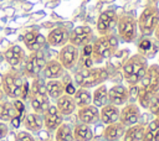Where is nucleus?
Returning a JSON list of instances; mask_svg holds the SVG:
<instances>
[{
  "instance_id": "32",
  "label": "nucleus",
  "mask_w": 159,
  "mask_h": 141,
  "mask_svg": "<svg viewBox=\"0 0 159 141\" xmlns=\"http://www.w3.org/2000/svg\"><path fill=\"white\" fill-rule=\"evenodd\" d=\"M55 141H73L72 127L68 124L62 122L55 132Z\"/></svg>"
},
{
  "instance_id": "23",
  "label": "nucleus",
  "mask_w": 159,
  "mask_h": 141,
  "mask_svg": "<svg viewBox=\"0 0 159 141\" xmlns=\"http://www.w3.org/2000/svg\"><path fill=\"white\" fill-rule=\"evenodd\" d=\"M22 124L27 131L39 132L43 127V120L41 114L37 113H27L22 118Z\"/></svg>"
},
{
  "instance_id": "40",
  "label": "nucleus",
  "mask_w": 159,
  "mask_h": 141,
  "mask_svg": "<svg viewBox=\"0 0 159 141\" xmlns=\"http://www.w3.org/2000/svg\"><path fill=\"white\" fill-rule=\"evenodd\" d=\"M153 35H154V38H155V41L159 43V24L157 25V27H155V30H154Z\"/></svg>"
},
{
  "instance_id": "41",
  "label": "nucleus",
  "mask_w": 159,
  "mask_h": 141,
  "mask_svg": "<svg viewBox=\"0 0 159 141\" xmlns=\"http://www.w3.org/2000/svg\"><path fill=\"white\" fill-rule=\"evenodd\" d=\"M2 98H4V92H2V89L0 88V101L2 100Z\"/></svg>"
},
{
  "instance_id": "6",
  "label": "nucleus",
  "mask_w": 159,
  "mask_h": 141,
  "mask_svg": "<svg viewBox=\"0 0 159 141\" xmlns=\"http://www.w3.org/2000/svg\"><path fill=\"white\" fill-rule=\"evenodd\" d=\"M158 24H159V7L157 6V4H148L140 12L139 17L137 19V26L139 28V32L143 36H150L153 35Z\"/></svg>"
},
{
  "instance_id": "14",
  "label": "nucleus",
  "mask_w": 159,
  "mask_h": 141,
  "mask_svg": "<svg viewBox=\"0 0 159 141\" xmlns=\"http://www.w3.org/2000/svg\"><path fill=\"white\" fill-rule=\"evenodd\" d=\"M68 38H70V30L65 26H58L48 32L46 37V43L50 45L51 47H62L66 43H68Z\"/></svg>"
},
{
  "instance_id": "9",
  "label": "nucleus",
  "mask_w": 159,
  "mask_h": 141,
  "mask_svg": "<svg viewBox=\"0 0 159 141\" xmlns=\"http://www.w3.org/2000/svg\"><path fill=\"white\" fill-rule=\"evenodd\" d=\"M46 62L47 61H46V57H45V53L42 52V49L31 52L25 61V66H24L25 77L32 78V79L37 78V75L42 72Z\"/></svg>"
},
{
  "instance_id": "26",
  "label": "nucleus",
  "mask_w": 159,
  "mask_h": 141,
  "mask_svg": "<svg viewBox=\"0 0 159 141\" xmlns=\"http://www.w3.org/2000/svg\"><path fill=\"white\" fill-rule=\"evenodd\" d=\"M108 103V88L104 83H102L96 87L92 94V104L97 108H102Z\"/></svg>"
},
{
  "instance_id": "35",
  "label": "nucleus",
  "mask_w": 159,
  "mask_h": 141,
  "mask_svg": "<svg viewBox=\"0 0 159 141\" xmlns=\"http://www.w3.org/2000/svg\"><path fill=\"white\" fill-rule=\"evenodd\" d=\"M15 141H35V137L29 131H19L15 136Z\"/></svg>"
},
{
  "instance_id": "15",
  "label": "nucleus",
  "mask_w": 159,
  "mask_h": 141,
  "mask_svg": "<svg viewBox=\"0 0 159 141\" xmlns=\"http://www.w3.org/2000/svg\"><path fill=\"white\" fill-rule=\"evenodd\" d=\"M129 98H130L129 89L125 85L116 84V85L111 87L108 90V101L113 105L122 106L128 103Z\"/></svg>"
},
{
  "instance_id": "44",
  "label": "nucleus",
  "mask_w": 159,
  "mask_h": 141,
  "mask_svg": "<svg viewBox=\"0 0 159 141\" xmlns=\"http://www.w3.org/2000/svg\"><path fill=\"white\" fill-rule=\"evenodd\" d=\"M52 1H57V0H52Z\"/></svg>"
},
{
  "instance_id": "2",
  "label": "nucleus",
  "mask_w": 159,
  "mask_h": 141,
  "mask_svg": "<svg viewBox=\"0 0 159 141\" xmlns=\"http://www.w3.org/2000/svg\"><path fill=\"white\" fill-rule=\"evenodd\" d=\"M119 46V38L116 33H108V35H101L99 37L93 40L92 43V59L94 63H102L109 58H112Z\"/></svg>"
},
{
  "instance_id": "19",
  "label": "nucleus",
  "mask_w": 159,
  "mask_h": 141,
  "mask_svg": "<svg viewBox=\"0 0 159 141\" xmlns=\"http://www.w3.org/2000/svg\"><path fill=\"white\" fill-rule=\"evenodd\" d=\"M77 118L80 119L81 122L87 124V125H92L99 120V108L94 106L93 104L78 108Z\"/></svg>"
},
{
  "instance_id": "4",
  "label": "nucleus",
  "mask_w": 159,
  "mask_h": 141,
  "mask_svg": "<svg viewBox=\"0 0 159 141\" xmlns=\"http://www.w3.org/2000/svg\"><path fill=\"white\" fill-rule=\"evenodd\" d=\"M109 77V73L103 67H89L81 68L75 74V82L80 88L91 89L104 83Z\"/></svg>"
},
{
  "instance_id": "12",
  "label": "nucleus",
  "mask_w": 159,
  "mask_h": 141,
  "mask_svg": "<svg viewBox=\"0 0 159 141\" xmlns=\"http://www.w3.org/2000/svg\"><path fill=\"white\" fill-rule=\"evenodd\" d=\"M117 21H118V14L114 10H104L99 14L98 19H97V24H96V28L97 32L101 35H108L112 33L117 26Z\"/></svg>"
},
{
  "instance_id": "34",
  "label": "nucleus",
  "mask_w": 159,
  "mask_h": 141,
  "mask_svg": "<svg viewBox=\"0 0 159 141\" xmlns=\"http://www.w3.org/2000/svg\"><path fill=\"white\" fill-rule=\"evenodd\" d=\"M147 130H149L153 136H154V141H159V118L155 116V119H153L147 126H145Z\"/></svg>"
},
{
  "instance_id": "36",
  "label": "nucleus",
  "mask_w": 159,
  "mask_h": 141,
  "mask_svg": "<svg viewBox=\"0 0 159 141\" xmlns=\"http://www.w3.org/2000/svg\"><path fill=\"white\" fill-rule=\"evenodd\" d=\"M9 134V127L4 121H0V140L5 139L6 135Z\"/></svg>"
},
{
  "instance_id": "39",
  "label": "nucleus",
  "mask_w": 159,
  "mask_h": 141,
  "mask_svg": "<svg viewBox=\"0 0 159 141\" xmlns=\"http://www.w3.org/2000/svg\"><path fill=\"white\" fill-rule=\"evenodd\" d=\"M10 121H11V124H12L14 127H19V125H20V116H15V118L11 119Z\"/></svg>"
},
{
  "instance_id": "27",
  "label": "nucleus",
  "mask_w": 159,
  "mask_h": 141,
  "mask_svg": "<svg viewBox=\"0 0 159 141\" xmlns=\"http://www.w3.org/2000/svg\"><path fill=\"white\" fill-rule=\"evenodd\" d=\"M45 87H46L48 98L57 99L62 94H65V84L60 79H48V82H46Z\"/></svg>"
},
{
  "instance_id": "1",
  "label": "nucleus",
  "mask_w": 159,
  "mask_h": 141,
  "mask_svg": "<svg viewBox=\"0 0 159 141\" xmlns=\"http://www.w3.org/2000/svg\"><path fill=\"white\" fill-rule=\"evenodd\" d=\"M159 92V64L154 63L148 66V69L139 84L137 85V101L138 105L147 109L154 94Z\"/></svg>"
},
{
  "instance_id": "18",
  "label": "nucleus",
  "mask_w": 159,
  "mask_h": 141,
  "mask_svg": "<svg viewBox=\"0 0 159 141\" xmlns=\"http://www.w3.org/2000/svg\"><path fill=\"white\" fill-rule=\"evenodd\" d=\"M4 58L11 67H19L25 59V51L19 45H11L5 49Z\"/></svg>"
},
{
  "instance_id": "31",
  "label": "nucleus",
  "mask_w": 159,
  "mask_h": 141,
  "mask_svg": "<svg viewBox=\"0 0 159 141\" xmlns=\"http://www.w3.org/2000/svg\"><path fill=\"white\" fill-rule=\"evenodd\" d=\"M138 53L143 54L145 58L147 57H152L154 54V52L157 51L155 47V42L150 38V36H144L139 42H138Z\"/></svg>"
},
{
  "instance_id": "33",
  "label": "nucleus",
  "mask_w": 159,
  "mask_h": 141,
  "mask_svg": "<svg viewBox=\"0 0 159 141\" xmlns=\"http://www.w3.org/2000/svg\"><path fill=\"white\" fill-rule=\"evenodd\" d=\"M154 116L159 118V92L157 94H154L149 101V105L147 108Z\"/></svg>"
},
{
  "instance_id": "37",
  "label": "nucleus",
  "mask_w": 159,
  "mask_h": 141,
  "mask_svg": "<svg viewBox=\"0 0 159 141\" xmlns=\"http://www.w3.org/2000/svg\"><path fill=\"white\" fill-rule=\"evenodd\" d=\"M65 84V83H63ZM75 90H76V88L73 87V84L70 82V83H67V84H65V94H68V95H73V93H75Z\"/></svg>"
},
{
  "instance_id": "16",
  "label": "nucleus",
  "mask_w": 159,
  "mask_h": 141,
  "mask_svg": "<svg viewBox=\"0 0 159 141\" xmlns=\"http://www.w3.org/2000/svg\"><path fill=\"white\" fill-rule=\"evenodd\" d=\"M43 126L47 131H56V129L63 122V115L57 110L56 105H50L42 116Z\"/></svg>"
},
{
  "instance_id": "13",
  "label": "nucleus",
  "mask_w": 159,
  "mask_h": 141,
  "mask_svg": "<svg viewBox=\"0 0 159 141\" xmlns=\"http://www.w3.org/2000/svg\"><path fill=\"white\" fill-rule=\"evenodd\" d=\"M140 118V109L137 103H127L119 111V122L123 124L125 127L138 124Z\"/></svg>"
},
{
  "instance_id": "22",
  "label": "nucleus",
  "mask_w": 159,
  "mask_h": 141,
  "mask_svg": "<svg viewBox=\"0 0 159 141\" xmlns=\"http://www.w3.org/2000/svg\"><path fill=\"white\" fill-rule=\"evenodd\" d=\"M56 108L57 110L63 115H71L75 113L77 105L73 100V96L72 95H68V94H62L60 98L56 99Z\"/></svg>"
},
{
  "instance_id": "20",
  "label": "nucleus",
  "mask_w": 159,
  "mask_h": 141,
  "mask_svg": "<svg viewBox=\"0 0 159 141\" xmlns=\"http://www.w3.org/2000/svg\"><path fill=\"white\" fill-rule=\"evenodd\" d=\"M119 111H120L119 106L108 103V104H106L104 106L101 108V110H99V120L106 125L117 122L119 120Z\"/></svg>"
},
{
  "instance_id": "28",
  "label": "nucleus",
  "mask_w": 159,
  "mask_h": 141,
  "mask_svg": "<svg viewBox=\"0 0 159 141\" xmlns=\"http://www.w3.org/2000/svg\"><path fill=\"white\" fill-rule=\"evenodd\" d=\"M22 114H20L12 103L10 101H0V121H10L11 119H14L15 116H21Z\"/></svg>"
},
{
  "instance_id": "43",
  "label": "nucleus",
  "mask_w": 159,
  "mask_h": 141,
  "mask_svg": "<svg viewBox=\"0 0 159 141\" xmlns=\"http://www.w3.org/2000/svg\"><path fill=\"white\" fill-rule=\"evenodd\" d=\"M41 141H51V140H41Z\"/></svg>"
},
{
  "instance_id": "10",
  "label": "nucleus",
  "mask_w": 159,
  "mask_h": 141,
  "mask_svg": "<svg viewBox=\"0 0 159 141\" xmlns=\"http://www.w3.org/2000/svg\"><path fill=\"white\" fill-rule=\"evenodd\" d=\"M78 59H80V48L71 43H66L65 46H62L57 53V61L61 63L65 70L73 69L77 66Z\"/></svg>"
},
{
  "instance_id": "11",
  "label": "nucleus",
  "mask_w": 159,
  "mask_h": 141,
  "mask_svg": "<svg viewBox=\"0 0 159 141\" xmlns=\"http://www.w3.org/2000/svg\"><path fill=\"white\" fill-rule=\"evenodd\" d=\"M94 40V32L93 28L88 25H82L75 27L72 31H70V38L68 43L81 48L84 45L91 43Z\"/></svg>"
},
{
  "instance_id": "38",
  "label": "nucleus",
  "mask_w": 159,
  "mask_h": 141,
  "mask_svg": "<svg viewBox=\"0 0 159 141\" xmlns=\"http://www.w3.org/2000/svg\"><path fill=\"white\" fill-rule=\"evenodd\" d=\"M14 106H15V109L20 113V114H22V111H24V109H25V106H24V104H22V101L20 100V99H15L14 100Z\"/></svg>"
},
{
  "instance_id": "42",
  "label": "nucleus",
  "mask_w": 159,
  "mask_h": 141,
  "mask_svg": "<svg viewBox=\"0 0 159 141\" xmlns=\"http://www.w3.org/2000/svg\"><path fill=\"white\" fill-rule=\"evenodd\" d=\"M147 1H148L149 4H157V2L159 1V0H147Z\"/></svg>"
},
{
  "instance_id": "21",
  "label": "nucleus",
  "mask_w": 159,
  "mask_h": 141,
  "mask_svg": "<svg viewBox=\"0 0 159 141\" xmlns=\"http://www.w3.org/2000/svg\"><path fill=\"white\" fill-rule=\"evenodd\" d=\"M42 74L46 79H60L65 74V68L57 59H50L46 62L42 69Z\"/></svg>"
},
{
  "instance_id": "29",
  "label": "nucleus",
  "mask_w": 159,
  "mask_h": 141,
  "mask_svg": "<svg viewBox=\"0 0 159 141\" xmlns=\"http://www.w3.org/2000/svg\"><path fill=\"white\" fill-rule=\"evenodd\" d=\"M145 126L142 124H134L125 129L123 135V141H142Z\"/></svg>"
},
{
  "instance_id": "3",
  "label": "nucleus",
  "mask_w": 159,
  "mask_h": 141,
  "mask_svg": "<svg viewBox=\"0 0 159 141\" xmlns=\"http://www.w3.org/2000/svg\"><path fill=\"white\" fill-rule=\"evenodd\" d=\"M148 59L140 53H135L125 59L122 66V75L128 87H135L139 84L148 69Z\"/></svg>"
},
{
  "instance_id": "24",
  "label": "nucleus",
  "mask_w": 159,
  "mask_h": 141,
  "mask_svg": "<svg viewBox=\"0 0 159 141\" xmlns=\"http://www.w3.org/2000/svg\"><path fill=\"white\" fill-rule=\"evenodd\" d=\"M125 129L127 127L123 124H120L119 121L109 124L106 126V129L103 131V137L106 141H118L119 139L123 137Z\"/></svg>"
},
{
  "instance_id": "30",
  "label": "nucleus",
  "mask_w": 159,
  "mask_h": 141,
  "mask_svg": "<svg viewBox=\"0 0 159 141\" xmlns=\"http://www.w3.org/2000/svg\"><path fill=\"white\" fill-rule=\"evenodd\" d=\"M73 100L77 105V108H82V106H86V105H89L92 104V94L89 92V89H86V88H77L73 93Z\"/></svg>"
},
{
  "instance_id": "7",
  "label": "nucleus",
  "mask_w": 159,
  "mask_h": 141,
  "mask_svg": "<svg viewBox=\"0 0 159 141\" xmlns=\"http://www.w3.org/2000/svg\"><path fill=\"white\" fill-rule=\"evenodd\" d=\"M1 89L4 94L11 99H21L25 82L22 77L14 69L1 75Z\"/></svg>"
},
{
  "instance_id": "17",
  "label": "nucleus",
  "mask_w": 159,
  "mask_h": 141,
  "mask_svg": "<svg viewBox=\"0 0 159 141\" xmlns=\"http://www.w3.org/2000/svg\"><path fill=\"white\" fill-rule=\"evenodd\" d=\"M22 40H24L25 47L30 52L42 49V47L46 43V37L43 35H41L39 31H36V30H30V31L25 32Z\"/></svg>"
},
{
  "instance_id": "5",
  "label": "nucleus",
  "mask_w": 159,
  "mask_h": 141,
  "mask_svg": "<svg viewBox=\"0 0 159 141\" xmlns=\"http://www.w3.org/2000/svg\"><path fill=\"white\" fill-rule=\"evenodd\" d=\"M27 96L30 98V104L34 113L43 114L47 110V108L51 105L50 98L46 92V87L39 78H34V82L31 84V88L29 89Z\"/></svg>"
},
{
  "instance_id": "25",
  "label": "nucleus",
  "mask_w": 159,
  "mask_h": 141,
  "mask_svg": "<svg viewBox=\"0 0 159 141\" xmlns=\"http://www.w3.org/2000/svg\"><path fill=\"white\" fill-rule=\"evenodd\" d=\"M73 132V141H91L93 139V131L91 129V125L78 122L75 129H72Z\"/></svg>"
},
{
  "instance_id": "8",
  "label": "nucleus",
  "mask_w": 159,
  "mask_h": 141,
  "mask_svg": "<svg viewBox=\"0 0 159 141\" xmlns=\"http://www.w3.org/2000/svg\"><path fill=\"white\" fill-rule=\"evenodd\" d=\"M116 28H117V36L122 42L130 43L137 40L138 26H137V19L133 15L124 14L118 16Z\"/></svg>"
}]
</instances>
